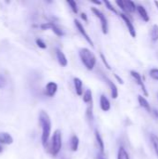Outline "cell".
<instances>
[{
    "instance_id": "1",
    "label": "cell",
    "mask_w": 158,
    "mask_h": 159,
    "mask_svg": "<svg viewBox=\"0 0 158 159\" xmlns=\"http://www.w3.org/2000/svg\"><path fill=\"white\" fill-rule=\"evenodd\" d=\"M39 123L42 128V136H41L42 144L44 147H46L48 143L50 132H51V120L47 112L41 111L39 113Z\"/></svg>"
},
{
    "instance_id": "2",
    "label": "cell",
    "mask_w": 158,
    "mask_h": 159,
    "mask_svg": "<svg viewBox=\"0 0 158 159\" xmlns=\"http://www.w3.org/2000/svg\"><path fill=\"white\" fill-rule=\"evenodd\" d=\"M79 57L80 60L82 61V63L85 65V67L91 71L93 70V68L96 65L97 62V58L95 56V54L88 48H82L79 50Z\"/></svg>"
},
{
    "instance_id": "3",
    "label": "cell",
    "mask_w": 158,
    "mask_h": 159,
    "mask_svg": "<svg viewBox=\"0 0 158 159\" xmlns=\"http://www.w3.org/2000/svg\"><path fill=\"white\" fill-rule=\"evenodd\" d=\"M61 130L57 129L54 131L53 136L51 138V143H50V154L53 157H56L61 149Z\"/></svg>"
},
{
    "instance_id": "4",
    "label": "cell",
    "mask_w": 158,
    "mask_h": 159,
    "mask_svg": "<svg viewBox=\"0 0 158 159\" xmlns=\"http://www.w3.org/2000/svg\"><path fill=\"white\" fill-rule=\"evenodd\" d=\"M91 11L93 12V14L100 19V21H101V26H102V31L104 34H108V21H107V19L105 17V15L100 10L98 9L97 7H91Z\"/></svg>"
},
{
    "instance_id": "5",
    "label": "cell",
    "mask_w": 158,
    "mask_h": 159,
    "mask_svg": "<svg viewBox=\"0 0 158 159\" xmlns=\"http://www.w3.org/2000/svg\"><path fill=\"white\" fill-rule=\"evenodd\" d=\"M130 75H131V76L135 79L137 85L140 86V88L142 89L143 95H144L145 97H148V96H149V93H148V90H147V89H146V86H145V84H144V82H143V80H142V75H141L140 73H138L137 71H134V70H131V71H130Z\"/></svg>"
},
{
    "instance_id": "6",
    "label": "cell",
    "mask_w": 158,
    "mask_h": 159,
    "mask_svg": "<svg viewBox=\"0 0 158 159\" xmlns=\"http://www.w3.org/2000/svg\"><path fill=\"white\" fill-rule=\"evenodd\" d=\"M74 24H75V27H76V29L78 30V32L83 35V37L86 39V41L91 46V47H94V43H93V41H92V39L89 37V35L88 34V33L86 32V30H85V27L83 26V24L78 20H74Z\"/></svg>"
},
{
    "instance_id": "7",
    "label": "cell",
    "mask_w": 158,
    "mask_h": 159,
    "mask_svg": "<svg viewBox=\"0 0 158 159\" xmlns=\"http://www.w3.org/2000/svg\"><path fill=\"white\" fill-rule=\"evenodd\" d=\"M120 17H121L122 20L125 21L126 26L128 27V30H129V34H130L133 38H135V37L137 36V33H136L135 27H134L132 21L130 20V19H129V18L128 17V15H126L125 13H120Z\"/></svg>"
},
{
    "instance_id": "8",
    "label": "cell",
    "mask_w": 158,
    "mask_h": 159,
    "mask_svg": "<svg viewBox=\"0 0 158 159\" xmlns=\"http://www.w3.org/2000/svg\"><path fill=\"white\" fill-rule=\"evenodd\" d=\"M41 29L42 30H47V29H51L53 31V33L59 36V37H61L64 35V33L62 32V30H61L55 23L53 22H46V23H43L41 25Z\"/></svg>"
},
{
    "instance_id": "9",
    "label": "cell",
    "mask_w": 158,
    "mask_h": 159,
    "mask_svg": "<svg viewBox=\"0 0 158 159\" xmlns=\"http://www.w3.org/2000/svg\"><path fill=\"white\" fill-rule=\"evenodd\" d=\"M103 79H104V81L106 82V84L108 85V87H109L110 89H111L112 98H113V99H117V97H118V89H117V87L115 86V84L112 80H110L107 76H103Z\"/></svg>"
},
{
    "instance_id": "10",
    "label": "cell",
    "mask_w": 158,
    "mask_h": 159,
    "mask_svg": "<svg viewBox=\"0 0 158 159\" xmlns=\"http://www.w3.org/2000/svg\"><path fill=\"white\" fill-rule=\"evenodd\" d=\"M58 90V85L55 82H48L46 85V95L52 98Z\"/></svg>"
},
{
    "instance_id": "11",
    "label": "cell",
    "mask_w": 158,
    "mask_h": 159,
    "mask_svg": "<svg viewBox=\"0 0 158 159\" xmlns=\"http://www.w3.org/2000/svg\"><path fill=\"white\" fill-rule=\"evenodd\" d=\"M56 56H57V60H58V62L60 63L61 66L62 67H65L67 66L68 64V61H67V58L65 56V54L62 52V50L59 48H56Z\"/></svg>"
},
{
    "instance_id": "12",
    "label": "cell",
    "mask_w": 158,
    "mask_h": 159,
    "mask_svg": "<svg viewBox=\"0 0 158 159\" xmlns=\"http://www.w3.org/2000/svg\"><path fill=\"white\" fill-rule=\"evenodd\" d=\"M100 105H101V109L103 112H108L111 109L110 101L108 100V98L104 94H102L100 97Z\"/></svg>"
},
{
    "instance_id": "13",
    "label": "cell",
    "mask_w": 158,
    "mask_h": 159,
    "mask_svg": "<svg viewBox=\"0 0 158 159\" xmlns=\"http://www.w3.org/2000/svg\"><path fill=\"white\" fill-rule=\"evenodd\" d=\"M138 102H139L140 105H141L142 108H144L148 113H152V112H153V110H152V108H151V106H150V103L148 102V101L146 100V98H145L144 96L138 95Z\"/></svg>"
},
{
    "instance_id": "14",
    "label": "cell",
    "mask_w": 158,
    "mask_h": 159,
    "mask_svg": "<svg viewBox=\"0 0 158 159\" xmlns=\"http://www.w3.org/2000/svg\"><path fill=\"white\" fill-rule=\"evenodd\" d=\"M74 85L76 94L78 96H82L83 95V82H82V80L78 77H74Z\"/></svg>"
},
{
    "instance_id": "15",
    "label": "cell",
    "mask_w": 158,
    "mask_h": 159,
    "mask_svg": "<svg viewBox=\"0 0 158 159\" xmlns=\"http://www.w3.org/2000/svg\"><path fill=\"white\" fill-rule=\"evenodd\" d=\"M95 138H96L98 146L100 148V153H101L102 156H103V154H104V143H103V140L102 138V135L100 134V132H99L98 129H95Z\"/></svg>"
},
{
    "instance_id": "16",
    "label": "cell",
    "mask_w": 158,
    "mask_h": 159,
    "mask_svg": "<svg viewBox=\"0 0 158 159\" xmlns=\"http://www.w3.org/2000/svg\"><path fill=\"white\" fill-rule=\"evenodd\" d=\"M137 11H138V13L140 14V16L142 18V20L144 21L147 22V21L150 20V17L148 15V12H147V10L145 9V7L143 6H142V5L137 6Z\"/></svg>"
},
{
    "instance_id": "17",
    "label": "cell",
    "mask_w": 158,
    "mask_h": 159,
    "mask_svg": "<svg viewBox=\"0 0 158 159\" xmlns=\"http://www.w3.org/2000/svg\"><path fill=\"white\" fill-rule=\"evenodd\" d=\"M13 143L12 137L7 132H0V143L11 144Z\"/></svg>"
},
{
    "instance_id": "18",
    "label": "cell",
    "mask_w": 158,
    "mask_h": 159,
    "mask_svg": "<svg viewBox=\"0 0 158 159\" xmlns=\"http://www.w3.org/2000/svg\"><path fill=\"white\" fill-rule=\"evenodd\" d=\"M79 146V139L76 135H73L70 140V148L73 152H76Z\"/></svg>"
},
{
    "instance_id": "19",
    "label": "cell",
    "mask_w": 158,
    "mask_h": 159,
    "mask_svg": "<svg viewBox=\"0 0 158 159\" xmlns=\"http://www.w3.org/2000/svg\"><path fill=\"white\" fill-rule=\"evenodd\" d=\"M124 2H125V7H126L127 12L132 13V12H135L137 10V6H136V4L133 1H131V0H126Z\"/></svg>"
},
{
    "instance_id": "20",
    "label": "cell",
    "mask_w": 158,
    "mask_h": 159,
    "mask_svg": "<svg viewBox=\"0 0 158 159\" xmlns=\"http://www.w3.org/2000/svg\"><path fill=\"white\" fill-rule=\"evenodd\" d=\"M83 102L85 103H92V92L90 89H87L86 92L83 95Z\"/></svg>"
},
{
    "instance_id": "21",
    "label": "cell",
    "mask_w": 158,
    "mask_h": 159,
    "mask_svg": "<svg viewBox=\"0 0 158 159\" xmlns=\"http://www.w3.org/2000/svg\"><path fill=\"white\" fill-rule=\"evenodd\" d=\"M117 159H130L129 156L128 154V152L126 151V149L121 146L118 149V153H117Z\"/></svg>"
},
{
    "instance_id": "22",
    "label": "cell",
    "mask_w": 158,
    "mask_h": 159,
    "mask_svg": "<svg viewBox=\"0 0 158 159\" xmlns=\"http://www.w3.org/2000/svg\"><path fill=\"white\" fill-rule=\"evenodd\" d=\"M151 142H152V144H153V147H154V150H155V153L156 155L158 158V136L156 134H152L151 135Z\"/></svg>"
},
{
    "instance_id": "23",
    "label": "cell",
    "mask_w": 158,
    "mask_h": 159,
    "mask_svg": "<svg viewBox=\"0 0 158 159\" xmlns=\"http://www.w3.org/2000/svg\"><path fill=\"white\" fill-rule=\"evenodd\" d=\"M151 39L153 42H156L158 40V25L154 24L151 30Z\"/></svg>"
},
{
    "instance_id": "24",
    "label": "cell",
    "mask_w": 158,
    "mask_h": 159,
    "mask_svg": "<svg viewBox=\"0 0 158 159\" xmlns=\"http://www.w3.org/2000/svg\"><path fill=\"white\" fill-rule=\"evenodd\" d=\"M67 3H68V5L70 6L72 11H73L74 14H77V13H78V7H77L76 2L74 1V0H67Z\"/></svg>"
},
{
    "instance_id": "25",
    "label": "cell",
    "mask_w": 158,
    "mask_h": 159,
    "mask_svg": "<svg viewBox=\"0 0 158 159\" xmlns=\"http://www.w3.org/2000/svg\"><path fill=\"white\" fill-rule=\"evenodd\" d=\"M104 5L106 6V7L110 10V11H112V12H114L115 14H118V12H117V10H116V8L111 4V2H109L108 0H104Z\"/></svg>"
},
{
    "instance_id": "26",
    "label": "cell",
    "mask_w": 158,
    "mask_h": 159,
    "mask_svg": "<svg viewBox=\"0 0 158 159\" xmlns=\"http://www.w3.org/2000/svg\"><path fill=\"white\" fill-rule=\"evenodd\" d=\"M149 75H150V76L154 80L158 81V68H153V69H151L150 72H149Z\"/></svg>"
},
{
    "instance_id": "27",
    "label": "cell",
    "mask_w": 158,
    "mask_h": 159,
    "mask_svg": "<svg viewBox=\"0 0 158 159\" xmlns=\"http://www.w3.org/2000/svg\"><path fill=\"white\" fill-rule=\"evenodd\" d=\"M35 43H36V45H37L40 48H43V49L47 48V45H46V43H45L42 39H40V38L36 39V40H35Z\"/></svg>"
},
{
    "instance_id": "28",
    "label": "cell",
    "mask_w": 158,
    "mask_h": 159,
    "mask_svg": "<svg viewBox=\"0 0 158 159\" xmlns=\"http://www.w3.org/2000/svg\"><path fill=\"white\" fill-rule=\"evenodd\" d=\"M115 3H116V5L124 11V12H127V10H126V7H125V2L123 1V0H116L115 1Z\"/></svg>"
},
{
    "instance_id": "29",
    "label": "cell",
    "mask_w": 158,
    "mask_h": 159,
    "mask_svg": "<svg viewBox=\"0 0 158 159\" xmlns=\"http://www.w3.org/2000/svg\"><path fill=\"white\" fill-rule=\"evenodd\" d=\"M7 86V79L6 77L0 74V89H3Z\"/></svg>"
},
{
    "instance_id": "30",
    "label": "cell",
    "mask_w": 158,
    "mask_h": 159,
    "mask_svg": "<svg viewBox=\"0 0 158 159\" xmlns=\"http://www.w3.org/2000/svg\"><path fill=\"white\" fill-rule=\"evenodd\" d=\"M100 56H101V59H102V62L104 63V65H105V67L108 69V70H111V66H110V64L107 62V60H106V58H105V56L102 54V53H101L100 54Z\"/></svg>"
},
{
    "instance_id": "31",
    "label": "cell",
    "mask_w": 158,
    "mask_h": 159,
    "mask_svg": "<svg viewBox=\"0 0 158 159\" xmlns=\"http://www.w3.org/2000/svg\"><path fill=\"white\" fill-rule=\"evenodd\" d=\"M80 17H81V19L84 20V21H88V16H87V14L85 13V12H82L81 13V15H80Z\"/></svg>"
},
{
    "instance_id": "32",
    "label": "cell",
    "mask_w": 158,
    "mask_h": 159,
    "mask_svg": "<svg viewBox=\"0 0 158 159\" xmlns=\"http://www.w3.org/2000/svg\"><path fill=\"white\" fill-rule=\"evenodd\" d=\"M114 75H115V77L116 78V80H117V81H118V82H119L121 85H123V84H124V81H123V79H122L121 77H119V76H118L116 74H114Z\"/></svg>"
},
{
    "instance_id": "33",
    "label": "cell",
    "mask_w": 158,
    "mask_h": 159,
    "mask_svg": "<svg viewBox=\"0 0 158 159\" xmlns=\"http://www.w3.org/2000/svg\"><path fill=\"white\" fill-rule=\"evenodd\" d=\"M152 114L154 115V116H155L156 118H157L158 119V110H156V109H154V110H153V112H152Z\"/></svg>"
},
{
    "instance_id": "34",
    "label": "cell",
    "mask_w": 158,
    "mask_h": 159,
    "mask_svg": "<svg viewBox=\"0 0 158 159\" xmlns=\"http://www.w3.org/2000/svg\"><path fill=\"white\" fill-rule=\"evenodd\" d=\"M91 3H93V4H95V5H102V2L101 1H95V0H91Z\"/></svg>"
},
{
    "instance_id": "35",
    "label": "cell",
    "mask_w": 158,
    "mask_h": 159,
    "mask_svg": "<svg viewBox=\"0 0 158 159\" xmlns=\"http://www.w3.org/2000/svg\"><path fill=\"white\" fill-rule=\"evenodd\" d=\"M98 159H105L103 157V156H102V155H99L98 156Z\"/></svg>"
},
{
    "instance_id": "36",
    "label": "cell",
    "mask_w": 158,
    "mask_h": 159,
    "mask_svg": "<svg viewBox=\"0 0 158 159\" xmlns=\"http://www.w3.org/2000/svg\"><path fill=\"white\" fill-rule=\"evenodd\" d=\"M154 3H155V5L156 6V7H157V8H158V1H155Z\"/></svg>"
},
{
    "instance_id": "37",
    "label": "cell",
    "mask_w": 158,
    "mask_h": 159,
    "mask_svg": "<svg viewBox=\"0 0 158 159\" xmlns=\"http://www.w3.org/2000/svg\"><path fill=\"white\" fill-rule=\"evenodd\" d=\"M1 152H3V147L0 145V153H1Z\"/></svg>"
}]
</instances>
